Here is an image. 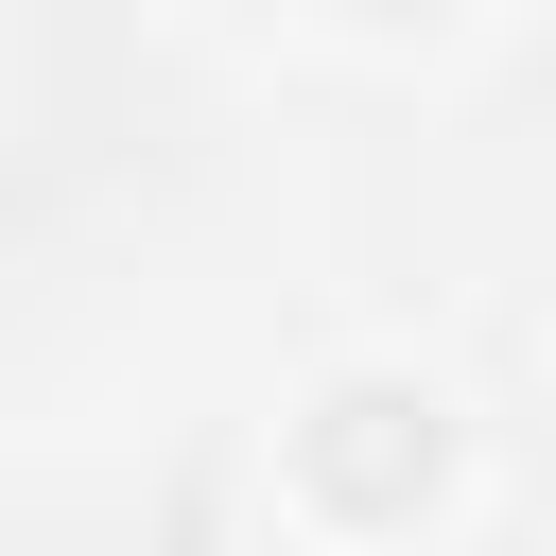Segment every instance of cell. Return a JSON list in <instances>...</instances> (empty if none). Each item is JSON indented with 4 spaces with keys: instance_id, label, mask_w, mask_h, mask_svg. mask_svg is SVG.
<instances>
[{
    "instance_id": "obj_1",
    "label": "cell",
    "mask_w": 556,
    "mask_h": 556,
    "mask_svg": "<svg viewBox=\"0 0 556 556\" xmlns=\"http://www.w3.org/2000/svg\"><path fill=\"white\" fill-rule=\"evenodd\" d=\"M434 486H452V400H434V382H400V365H348V382L295 417V504H313V521L382 539V521H417Z\"/></svg>"
},
{
    "instance_id": "obj_2",
    "label": "cell",
    "mask_w": 556,
    "mask_h": 556,
    "mask_svg": "<svg viewBox=\"0 0 556 556\" xmlns=\"http://www.w3.org/2000/svg\"><path fill=\"white\" fill-rule=\"evenodd\" d=\"M348 17H452V0H348Z\"/></svg>"
}]
</instances>
